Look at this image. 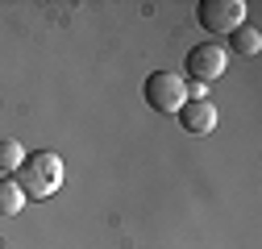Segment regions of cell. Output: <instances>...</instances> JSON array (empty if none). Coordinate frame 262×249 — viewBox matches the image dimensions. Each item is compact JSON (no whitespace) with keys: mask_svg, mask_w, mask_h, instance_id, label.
Instances as JSON below:
<instances>
[{"mask_svg":"<svg viewBox=\"0 0 262 249\" xmlns=\"http://www.w3.org/2000/svg\"><path fill=\"white\" fill-rule=\"evenodd\" d=\"M25 208V195L13 179H0V216H17Z\"/></svg>","mask_w":262,"mask_h":249,"instance_id":"cell-7","label":"cell"},{"mask_svg":"<svg viewBox=\"0 0 262 249\" xmlns=\"http://www.w3.org/2000/svg\"><path fill=\"white\" fill-rule=\"evenodd\" d=\"M175 116H179L183 129H187V133H195V137H204V133H212V129H216V104H212V100H187Z\"/></svg>","mask_w":262,"mask_h":249,"instance_id":"cell-5","label":"cell"},{"mask_svg":"<svg viewBox=\"0 0 262 249\" xmlns=\"http://www.w3.org/2000/svg\"><path fill=\"white\" fill-rule=\"evenodd\" d=\"M142 96H146V104L154 112H179L187 104V83L179 75H171V71H154V75H146Z\"/></svg>","mask_w":262,"mask_h":249,"instance_id":"cell-2","label":"cell"},{"mask_svg":"<svg viewBox=\"0 0 262 249\" xmlns=\"http://www.w3.org/2000/svg\"><path fill=\"white\" fill-rule=\"evenodd\" d=\"M187 75H191V83H212V79H221L225 75V67H229V50L221 46V42H200V46H191L187 50Z\"/></svg>","mask_w":262,"mask_h":249,"instance_id":"cell-3","label":"cell"},{"mask_svg":"<svg viewBox=\"0 0 262 249\" xmlns=\"http://www.w3.org/2000/svg\"><path fill=\"white\" fill-rule=\"evenodd\" d=\"M229 38H233V50H237V54H246V58L262 50V34H258L254 25H242V29H233Z\"/></svg>","mask_w":262,"mask_h":249,"instance_id":"cell-8","label":"cell"},{"mask_svg":"<svg viewBox=\"0 0 262 249\" xmlns=\"http://www.w3.org/2000/svg\"><path fill=\"white\" fill-rule=\"evenodd\" d=\"M13 183L21 187L25 200H46L62 187V158L50 150H38V154H25V162L17 166Z\"/></svg>","mask_w":262,"mask_h":249,"instance_id":"cell-1","label":"cell"},{"mask_svg":"<svg viewBox=\"0 0 262 249\" xmlns=\"http://www.w3.org/2000/svg\"><path fill=\"white\" fill-rule=\"evenodd\" d=\"M25 162V145L17 137H0V175H17V166Z\"/></svg>","mask_w":262,"mask_h":249,"instance_id":"cell-6","label":"cell"},{"mask_svg":"<svg viewBox=\"0 0 262 249\" xmlns=\"http://www.w3.org/2000/svg\"><path fill=\"white\" fill-rule=\"evenodd\" d=\"M200 25L208 29V34H233V29L246 25V5L242 0H200Z\"/></svg>","mask_w":262,"mask_h":249,"instance_id":"cell-4","label":"cell"}]
</instances>
